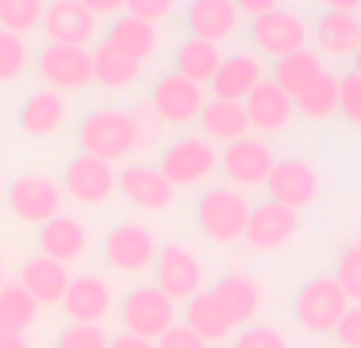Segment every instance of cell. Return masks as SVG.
I'll return each instance as SVG.
<instances>
[{
  "instance_id": "cell-32",
  "label": "cell",
  "mask_w": 361,
  "mask_h": 348,
  "mask_svg": "<svg viewBox=\"0 0 361 348\" xmlns=\"http://www.w3.org/2000/svg\"><path fill=\"white\" fill-rule=\"evenodd\" d=\"M140 76H143V67L111 51L108 44H99L92 51V86H102L108 92H124Z\"/></svg>"
},
{
  "instance_id": "cell-16",
  "label": "cell",
  "mask_w": 361,
  "mask_h": 348,
  "mask_svg": "<svg viewBox=\"0 0 361 348\" xmlns=\"http://www.w3.org/2000/svg\"><path fill=\"white\" fill-rule=\"evenodd\" d=\"M42 35H44V44L86 48L99 35V19L86 10L82 0H57V4L44 6Z\"/></svg>"
},
{
  "instance_id": "cell-26",
  "label": "cell",
  "mask_w": 361,
  "mask_h": 348,
  "mask_svg": "<svg viewBox=\"0 0 361 348\" xmlns=\"http://www.w3.org/2000/svg\"><path fill=\"white\" fill-rule=\"evenodd\" d=\"M244 111H247L250 130L260 133H279L292 124L295 118V101L276 86L273 80H263L254 92L244 99Z\"/></svg>"
},
{
  "instance_id": "cell-23",
  "label": "cell",
  "mask_w": 361,
  "mask_h": 348,
  "mask_svg": "<svg viewBox=\"0 0 361 348\" xmlns=\"http://www.w3.org/2000/svg\"><path fill=\"white\" fill-rule=\"evenodd\" d=\"M184 25L197 42L222 44L241 25V13L231 0H193L184 10Z\"/></svg>"
},
{
  "instance_id": "cell-41",
  "label": "cell",
  "mask_w": 361,
  "mask_h": 348,
  "mask_svg": "<svg viewBox=\"0 0 361 348\" xmlns=\"http://www.w3.org/2000/svg\"><path fill=\"white\" fill-rule=\"evenodd\" d=\"M124 13H130V16L143 19L149 25H159L162 19H169L175 13V0H130V4H124Z\"/></svg>"
},
{
  "instance_id": "cell-11",
  "label": "cell",
  "mask_w": 361,
  "mask_h": 348,
  "mask_svg": "<svg viewBox=\"0 0 361 348\" xmlns=\"http://www.w3.org/2000/svg\"><path fill=\"white\" fill-rule=\"evenodd\" d=\"M219 168L228 178L231 190H254L269 180V174L276 168V152L267 139L244 137L238 143L225 146V152H219Z\"/></svg>"
},
{
  "instance_id": "cell-2",
  "label": "cell",
  "mask_w": 361,
  "mask_h": 348,
  "mask_svg": "<svg viewBox=\"0 0 361 348\" xmlns=\"http://www.w3.org/2000/svg\"><path fill=\"white\" fill-rule=\"evenodd\" d=\"M63 203L67 197L61 190V180L44 171H23L4 187L6 212L25 228H42L44 222L57 218L63 212Z\"/></svg>"
},
{
  "instance_id": "cell-31",
  "label": "cell",
  "mask_w": 361,
  "mask_h": 348,
  "mask_svg": "<svg viewBox=\"0 0 361 348\" xmlns=\"http://www.w3.org/2000/svg\"><path fill=\"white\" fill-rule=\"evenodd\" d=\"M219 63H222V51H219L216 44L197 42V38H187L175 51V76L193 82V86H200V89H203L206 82H212Z\"/></svg>"
},
{
  "instance_id": "cell-35",
  "label": "cell",
  "mask_w": 361,
  "mask_h": 348,
  "mask_svg": "<svg viewBox=\"0 0 361 348\" xmlns=\"http://www.w3.org/2000/svg\"><path fill=\"white\" fill-rule=\"evenodd\" d=\"M44 4L42 0H0V29L19 38L42 32Z\"/></svg>"
},
{
  "instance_id": "cell-46",
  "label": "cell",
  "mask_w": 361,
  "mask_h": 348,
  "mask_svg": "<svg viewBox=\"0 0 361 348\" xmlns=\"http://www.w3.org/2000/svg\"><path fill=\"white\" fill-rule=\"evenodd\" d=\"M108 348H156V342H146V339H137V336H127V333H121V336H114Z\"/></svg>"
},
{
  "instance_id": "cell-42",
  "label": "cell",
  "mask_w": 361,
  "mask_h": 348,
  "mask_svg": "<svg viewBox=\"0 0 361 348\" xmlns=\"http://www.w3.org/2000/svg\"><path fill=\"white\" fill-rule=\"evenodd\" d=\"M333 336H336L339 348H361V304L345 311V317L339 320Z\"/></svg>"
},
{
  "instance_id": "cell-4",
  "label": "cell",
  "mask_w": 361,
  "mask_h": 348,
  "mask_svg": "<svg viewBox=\"0 0 361 348\" xmlns=\"http://www.w3.org/2000/svg\"><path fill=\"white\" fill-rule=\"evenodd\" d=\"M159 241L149 225L143 222H118L102 237V260L121 279H140L156 266Z\"/></svg>"
},
{
  "instance_id": "cell-34",
  "label": "cell",
  "mask_w": 361,
  "mask_h": 348,
  "mask_svg": "<svg viewBox=\"0 0 361 348\" xmlns=\"http://www.w3.org/2000/svg\"><path fill=\"white\" fill-rule=\"evenodd\" d=\"M38 313H42V307L19 288V282H6L0 288V326L4 330H16V333L32 330Z\"/></svg>"
},
{
  "instance_id": "cell-27",
  "label": "cell",
  "mask_w": 361,
  "mask_h": 348,
  "mask_svg": "<svg viewBox=\"0 0 361 348\" xmlns=\"http://www.w3.org/2000/svg\"><path fill=\"white\" fill-rule=\"evenodd\" d=\"M209 294L231 326H247L263 307V288L250 275H222Z\"/></svg>"
},
{
  "instance_id": "cell-29",
  "label": "cell",
  "mask_w": 361,
  "mask_h": 348,
  "mask_svg": "<svg viewBox=\"0 0 361 348\" xmlns=\"http://www.w3.org/2000/svg\"><path fill=\"white\" fill-rule=\"evenodd\" d=\"M324 61L317 57V51H298L292 57H282L273 67V82L288 95V99H301L305 92H311L324 76Z\"/></svg>"
},
{
  "instance_id": "cell-15",
  "label": "cell",
  "mask_w": 361,
  "mask_h": 348,
  "mask_svg": "<svg viewBox=\"0 0 361 348\" xmlns=\"http://www.w3.org/2000/svg\"><path fill=\"white\" fill-rule=\"evenodd\" d=\"M267 190L269 199L286 206V209H307L320 197V171L307 159H286V162H276L267 180Z\"/></svg>"
},
{
  "instance_id": "cell-12",
  "label": "cell",
  "mask_w": 361,
  "mask_h": 348,
  "mask_svg": "<svg viewBox=\"0 0 361 348\" xmlns=\"http://www.w3.org/2000/svg\"><path fill=\"white\" fill-rule=\"evenodd\" d=\"M203 263L184 244H169V247L159 250L156 256V288L165 298L175 304V301H190L193 294L203 292Z\"/></svg>"
},
{
  "instance_id": "cell-39",
  "label": "cell",
  "mask_w": 361,
  "mask_h": 348,
  "mask_svg": "<svg viewBox=\"0 0 361 348\" xmlns=\"http://www.w3.org/2000/svg\"><path fill=\"white\" fill-rule=\"evenodd\" d=\"M339 86V111L349 124L361 127V76L358 73H343L336 76Z\"/></svg>"
},
{
  "instance_id": "cell-22",
  "label": "cell",
  "mask_w": 361,
  "mask_h": 348,
  "mask_svg": "<svg viewBox=\"0 0 361 348\" xmlns=\"http://www.w3.org/2000/svg\"><path fill=\"white\" fill-rule=\"evenodd\" d=\"M311 38L320 51V61H343V57H355L361 51V19L355 13H336L326 10L320 13V19L314 23Z\"/></svg>"
},
{
  "instance_id": "cell-1",
  "label": "cell",
  "mask_w": 361,
  "mask_h": 348,
  "mask_svg": "<svg viewBox=\"0 0 361 348\" xmlns=\"http://www.w3.org/2000/svg\"><path fill=\"white\" fill-rule=\"evenodd\" d=\"M76 143L86 156L114 165L137 152V146H143V124L137 114L124 108L102 105L82 114V120L76 124Z\"/></svg>"
},
{
  "instance_id": "cell-40",
  "label": "cell",
  "mask_w": 361,
  "mask_h": 348,
  "mask_svg": "<svg viewBox=\"0 0 361 348\" xmlns=\"http://www.w3.org/2000/svg\"><path fill=\"white\" fill-rule=\"evenodd\" d=\"M231 348H288V339L276 326L260 323V326H247V330L238 333Z\"/></svg>"
},
{
  "instance_id": "cell-6",
  "label": "cell",
  "mask_w": 361,
  "mask_h": 348,
  "mask_svg": "<svg viewBox=\"0 0 361 348\" xmlns=\"http://www.w3.org/2000/svg\"><path fill=\"white\" fill-rule=\"evenodd\" d=\"M32 70L42 80V89H51V92L67 99V95L86 92L92 86V51L67 48V44H44L35 51Z\"/></svg>"
},
{
  "instance_id": "cell-7",
  "label": "cell",
  "mask_w": 361,
  "mask_h": 348,
  "mask_svg": "<svg viewBox=\"0 0 361 348\" xmlns=\"http://www.w3.org/2000/svg\"><path fill=\"white\" fill-rule=\"evenodd\" d=\"M219 168V149L206 143L203 137H180L159 152L156 171L169 180L171 187H197L216 174Z\"/></svg>"
},
{
  "instance_id": "cell-5",
  "label": "cell",
  "mask_w": 361,
  "mask_h": 348,
  "mask_svg": "<svg viewBox=\"0 0 361 348\" xmlns=\"http://www.w3.org/2000/svg\"><path fill=\"white\" fill-rule=\"evenodd\" d=\"M349 311V298L343 294L339 282L333 275H314L295 294V323L307 333V336H333L339 320Z\"/></svg>"
},
{
  "instance_id": "cell-19",
  "label": "cell",
  "mask_w": 361,
  "mask_h": 348,
  "mask_svg": "<svg viewBox=\"0 0 361 348\" xmlns=\"http://www.w3.org/2000/svg\"><path fill=\"white\" fill-rule=\"evenodd\" d=\"M111 285L99 273H82L70 279V288L63 294L61 307L70 323L76 326H102V320L111 313Z\"/></svg>"
},
{
  "instance_id": "cell-47",
  "label": "cell",
  "mask_w": 361,
  "mask_h": 348,
  "mask_svg": "<svg viewBox=\"0 0 361 348\" xmlns=\"http://www.w3.org/2000/svg\"><path fill=\"white\" fill-rule=\"evenodd\" d=\"M6 285V256H4V247H0V288Z\"/></svg>"
},
{
  "instance_id": "cell-24",
  "label": "cell",
  "mask_w": 361,
  "mask_h": 348,
  "mask_svg": "<svg viewBox=\"0 0 361 348\" xmlns=\"http://www.w3.org/2000/svg\"><path fill=\"white\" fill-rule=\"evenodd\" d=\"M118 193H124L143 212H165L175 203V187L152 165H127L118 174Z\"/></svg>"
},
{
  "instance_id": "cell-48",
  "label": "cell",
  "mask_w": 361,
  "mask_h": 348,
  "mask_svg": "<svg viewBox=\"0 0 361 348\" xmlns=\"http://www.w3.org/2000/svg\"><path fill=\"white\" fill-rule=\"evenodd\" d=\"M355 73L361 76V51H358V54H355Z\"/></svg>"
},
{
  "instance_id": "cell-25",
  "label": "cell",
  "mask_w": 361,
  "mask_h": 348,
  "mask_svg": "<svg viewBox=\"0 0 361 348\" xmlns=\"http://www.w3.org/2000/svg\"><path fill=\"white\" fill-rule=\"evenodd\" d=\"M102 44H108L111 51H118L127 61L143 67V61L156 57V51H159V29L143 23V19L130 16V13H121V16H114L111 23H108L105 42Z\"/></svg>"
},
{
  "instance_id": "cell-10",
  "label": "cell",
  "mask_w": 361,
  "mask_h": 348,
  "mask_svg": "<svg viewBox=\"0 0 361 348\" xmlns=\"http://www.w3.org/2000/svg\"><path fill=\"white\" fill-rule=\"evenodd\" d=\"M250 42L257 44V51H263L267 57H292L298 51H307L311 42V29L301 19V13L288 10V6H276L267 16L250 19Z\"/></svg>"
},
{
  "instance_id": "cell-18",
  "label": "cell",
  "mask_w": 361,
  "mask_h": 348,
  "mask_svg": "<svg viewBox=\"0 0 361 348\" xmlns=\"http://www.w3.org/2000/svg\"><path fill=\"white\" fill-rule=\"evenodd\" d=\"M70 120V101L51 89H32L16 108V127L32 139H54Z\"/></svg>"
},
{
  "instance_id": "cell-8",
  "label": "cell",
  "mask_w": 361,
  "mask_h": 348,
  "mask_svg": "<svg viewBox=\"0 0 361 348\" xmlns=\"http://www.w3.org/2000/svg\"><path fill=\"white\" fill-rule=\"evenodd\" d=\"M118 317L127 336L156 342V339H162L175 326V304L156 285H140V288H130L121 298Z\"/></svg>"
},
{
  "instance_id": "cell-45",
  "label": "cell",
  "mask_w": 361,
  "mask_h": 348,
  "mask_svg": "<svg viewBox=\"0 0 361 348\" xmlns=\"http://www.w3.org/2000/svg\"><path fill=\"white\" fill-rule=\"evenodd\" d=\"M0 348H32V342L25 333L4 330V326H0Z\"/></svg>"
},
{
  "instance_id": "cell-38",
  "label": "cell",
  "mask_w": 361,
  "mask_h": 348,
  "mask_svg": "<svg viewBox=\"0 0 361 348\" xmlns=\"http://www.w3.org/2000/svg\"><path fill=\"white\" fill-rule=\"evenodd\" d=\"M108 333L102 326H63L54 339V348H108Z\"/></svg>"
},
{
  "instance_id": "cell-21",
  "label": "cell",
  "mask_w": 361,
  "mask_h": 348,
  "mask_svg": "<svg viewBox=\"0 0 361 348\" xmlns=\"http://www.w3.org/2000/svg\"><path fill=\"white\" fill-rule=\"evenodd\" d=\"M70 266L57 260H48V256L35 254L29 260H23L19 266V288L35 301L38 307H61L63 294L70 288Z\"/></svg>"
},
{
  "instance_id": "cell-49",
  "label": "cell",
  "mask_w": 361,
  "mask_h": 348,
  "mask_svg": "<svg viewBox=\"0 0 361 348\" xmlns=\"http://www.w3.org/2000/svg\"><path fill=\"white\" fill-rule=\"evenodd\" d=\"M216 348H228V345H216Z\"/></svg>"
},
{
  "instance_id": "cell-3",
  "label": "cell",
  "mask_w": 361,
  "mask_h": 348,
  "mask_svg": "<svg viewBox=\"0 0 361 348\" xmlns=\"http://www.w3.org/2000/svg\"><path fill=\"white\" fill-rule=\"evenodd\" d=\"M247 216L250 206L231 187H209V190L200 193L193 218H197L200 235L206 237L216 247H235L244 241V231H247Z\"/></svg>"
},
{
  "instance_id": "cell-36",
  "label": "cell",
  "mask_w": 361,
  "mask_h": 348,
  "mask_svg": "<svg viewBox=\"0 0 361 348\" xmlns=\"http://www.w3.org/2000/svg\"><path fill=\"white\" fill-rule=\"evenodd\" d=\"M295 111L307 120H330L333 114H339V86H336V76L324 73L320 82L305 92L301 99H295Z\"/></svg>"
},
{
  "instance_id": "cell-9",
  "label": "cell",
  "mask_w": 361,
  "mask_h": 348,
  "mask_svg": "<svg viewBox=\"0 0 361 348\" xmlns=\"http://www.w3.org/2000/svg\"><path fill=\"white\" fill-rule=\"evenodd\" d=\"M61 190L63 197L80 206H108L118 193V174H114V165L86 156V152H76L63 165Z\"/></svg>"
},
{
  "instance_id": "cell-37",
  "label": "cell",
  "mask_w": 361,
  "mask_h": 348,
  "mask_svg": "<svg viewBox=\"0 0 361 348\" xmlns=\"http://www.w3.org/2000/svg\"><path fill=\"white\" fill-rule=\"evenodd\" d=\"M333 279L339 282L345 298L361 304V244H349V247L339 254L336 275H333Z\"/></svg>"
},
{
  "instance_id": "cell-30",
  "label": "cell",
  "mask_w": 361,
  "mask_h": 348,
  "mask_svg": "<svg viewBox=\"0 0 361 348\" xmlns=\"http://www.w3.org/2000/svg\"><path fill=\"white\" fill-rule=\"evenodd\" d=\"M184 326L200 339L203 345H222L231 333V323L225 320V313L219 311L216 298L209 292L193 294L190 301L184 304Z\"/></svg>"
},
{
  "instance_id": "cell-17",
  "label": "cell",
  "mask_w": 361,
  "mask_h": 348,
  "mask_svg": "<svg viewBox=\"0 0 361 348\" xmlns=\"http://www.w3.org/2000/svg\"><path fill=\"white\" fill-rule=\"evenodd\" d=\"M295 235H298V212L267 199L257 209H250L244 244L254 247L257 254H273V250L288 247L295 241Z\"/></svg>"
},
{
  "instance_id": "cell-33",
  "label": "cell",
  "mask_w": 361,
  "mask_h": 348,
  "mask_svg": "<svg viewBox=\"0 0 361 348\" xmlns=\"http://www.w3.org/2000/svg\"><path fill=\"white\" fill-rule=\"evenodd\" d=\"M32 63H35V51H32L29 38L0 29V86L25 80L32 73Z\"/></svg>"
},
{
  "instance_id": "cell-14",
  "label": "cell",
  "mask_w": 361,
  "mask_h": 348,
  "mask_svg": "<svg viewBox=\"0 0 361 348\" xmlns=\"http://www.w3.org/2000/svg\"><path fill=\"white\" fill-rule=\"evenodd\" d=\"M35 247L42 256L63 263V266L82 263L89 256V250H92V231L80 216L61 212L57 218L44 222L35 231Z\"/></svg>"
},
{
  "instance_id": "cell-28",
  "label": "cell",
  "mask_w": 361,
  "mask_h": 348,
  "mask_svg": "<svg viewBox=\"0 0 361 348\" xmlns=\"http://www.w3.org/2000/svg\"><path fill=\"white\" fill-rule=\"evenodd\" d=\"M200 127H203V139L206 143H238V139L250 137V124H247V111L238 101H206L200 111Z\"/></svg>"
},
{
  "instance_id": "cell-20",
  "label": "cell",
  "mask_w": 361,
  "mask_h": 348,
  "mask_svg": "<svg viewBox=\"0 0 361 348\" xmlns=\"http://www.w3.org/2000/svg\"><path fill=\"white\" fill-rule=\"evenodd\" d=\"M263 80H267V63H263V57L254 54V51H238V54H231V57H222V63H219L209 86L219 101H238V105H244V99H247Z\"/></svg>"
},
{
  "instance_id": "cell-43",
  "label": "cell",
  "mask_w": 361,
  "mask_h": 348,
  "mask_svg": "<svg viewBox=\"0 0 361 348\" xmlns=\"http://www.w3.org/2000/svg\"><path fill=\"white\" fill-rule=\"evenodd\" d=\"M156 348H206V345L200 342V339L193 336L187 326H178L175 323L162 339H156Z\"/></svg>"
},
{
  "instance_id": "cell-44",
  "label": "cell",
  "mask_w": 361,
  "mask_h": 348,
  "mask_svg": "<svg viewBox=\"0 0 361 348\" xmlns=\"http://www.w3.org/2000/svg\"><path fill=\"white\" fill-rule=\"evenodd\" d=\"M82 4H86V10L92 13L95 19H102V16H121V13H124V4H121V0H82Z\"/></svg>"
},
{
  "instance_id": "cell-13",
  "label": "cell",
  "mask_w": 361,
  "mask_h": 348,
  "mask_svg": "<svg viewBox=\"0 0 361 348\" xmlns=\"http://www.w3.org/2000/svg\"><path fill=\"white\" fill-rule=\"evenodd\" d=\"M203 105H206L203 89L180 80L175 73L159 76L149 89V108L159 124H171V127L193 124V120H200Z\"/></svg>"
}]
</instances>
